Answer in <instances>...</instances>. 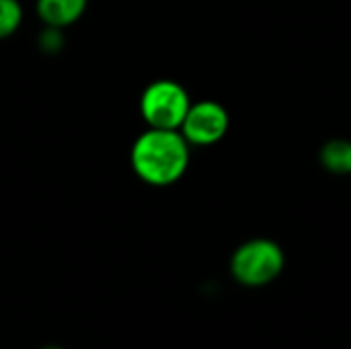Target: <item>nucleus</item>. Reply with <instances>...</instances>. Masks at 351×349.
Listing matches in <instances>:
<instances>
[{
    "instance_id": "obj_1",
    "label": "nucleus",
    "mask_w": 351,
    "mask_h": 349,
    "mask_svg": "<svg viewBox=\"0 0 351 349\" xmlns=\"http://www.w3.org/2000/svg\"><path fill=\"white\" fill-rule=\"evenodd\" d=\"M130 160L140 181L150 187H169L187 173L189 142L179 130L148 128L136 138Z\"/></svg>"
},
{
    "instance_id": "obj_2",
    "label": "nucleus",
    "mask_w": 351,
    "mask_h": 349,
    "mask_svg": "<svg viewBox=\"0 0 351 349\" xmlns=\"http://www.w3.org/2000/svg\"><path fill=\"white\" fill-rule=\"evenodd\" d=\"M284 267V249L271 239H251L237 247L230 257V276L247 288H261L276 282Z\"/></svg>"
},
{
    "instance_id": "obj_3",
    "label": "nucleus",
    "mask_w": 351,
    "mask_h": 349,
    "mask_svg": "<svg viewBox=\"0 0 351 349\" xmlns=\"http://www.w3.org/2000/svg\"><path fill=\"white\" fill-rule=\"evenodd\" d=\"M191 107L189 93L177 80L160 78L150 82L140 97V115L148 128L179 130Z\"/></svg>"
},
{
    "instance_id": "obj_4",
    "label": "nucleus",
    "mask_w": 351,
    "mask_h": 349,
    "mask_svg": "<svg viewBox=\"0 0 351 349\" xmlns=\"http://www.w3.org/2000/svg\"><path fill=\"white\" fill-rule=\"evenodd\" d=\"M230 125L228 111L216 101L191 103L179 132L193 146H212L220 142Z\"/></svg>"
},
{
    "instance_id": "obj_5",
    "label": "nucleus",
    "mask_w": 351,
    "mask_h": 349,
    "mask_svg": "<svg viewBox=\"0 0 351 349\" xmlns=\"http://www.w3.org/2000/svg\"><path fill=\"white\" fill-rule=\"evenodd\" d=\"M88 0H37L35 10L45 27L64 29L82 19Z\"/></svg>"
},
{
    "instance_id": "obj_6",
    "label": "nucleus",
    "mask_w": 351,
    "mask_h": 349,
    "mask_svg": "<svg viewBox=\"0 0 351 349\" xmlns=\"http://www.w3.org/2000/svg\"><path fill=\"white\" fill-rule=\"evenodd\" d=\"M319 160L325 171L333 175H351V142L343 138H333L323 144Z\"/></svg>"
},
{
    "instance_id": "obj_7",
    "label": "nucleus",
    "mask_w": 351,
    "mask_h": 349,
    "mask_svg": "<svg viewBox=\"0 0 351 349\" xmlns=\"http://www.w3.org/2000/svg\"><path fill=\"white\" fill-rule=\"evenodd\" d=\"M23 6L19 0H0V39L12 37L23 25Z\"/></svg>"
},
{
    "instance_id": "obj_8",
    "label": "nucleus",
    "mask_w": 351,
    "mask_h": 349,
    "mask_svg": "<svg viewBox=\"0 0 351 349\" xmlns=\"http://www.w3.org/2000/svg\"><path fill=\"white\" fill-rule=\"evenodd\" d=\"M41 349H64V348H60V346H45V348H41Z\"/></svg>"
}]
</instances>
